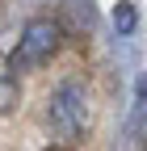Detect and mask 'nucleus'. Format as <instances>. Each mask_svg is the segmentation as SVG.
<instances>
[{"mask_svg":"<svg viewBox=\"0 0 147 151\" xmlns=\"http://www.w3.org/2000/svg\"><path fill=\"white\" fill-rule=\"evenodd\" d=\"M46 126H50V134L59 139L63 147H71L84 134V126H88V97H84V84L80 80H63L59 88L50 92Z\"/></svg>","mask_w":147,"mask_h":151,"instance_id":"obj_1","label":"nucleus"},{"mask_svg":"<svg viewBox=\"0 0 147 151\" xmlns=\"http://www.w3.org/2000/svg\"><path fill=\"white\" fill-rule=\"evenodd\" d=\"M63 42V25L50 21V17H34V21L21 29V38H17V50L9 55V67L13 71H34L55 59V50H59Z\"/></svg>","mask_w":147,"mask_h":151,"instance_id":"obj_2","label":"nucleus"},{"mask_svg":"<svg viewBox=\"0 0 147 151\" xmlns=\"http://www.w3.org/2000/svg\"><path fill=\"white\" fill-rule=\"evenodd\" d=\"M59 25L67 34H88L93 29V0H63L59 4Z\"/></svg>","mask_w":147,"mask_h":151,"instance_id":"obj_3","label":"nucleus"},{"mask_svg":"<svg viewBox=\"0 0 147 151\" xmlns=\"http://www.w3.org/2000/svg\"><path fill=\"white\" fill-rule=\"evenodd\" d=\"M17 105V71L9 67V59H0V113H9Z\"/></svg>","mask_w":147,"mask_h":151,"instance_id":"obj_4","label":"nucleus"},{"mask_svg":"<svg viewBox=\"0 0 147 151\" xmlns=\"http://www.w3.org/2000/svg\"><path fill=\"white\" fill-rule=\"evenodd\" d=\"M135 21H139V17H135V4H130V0H118V9H114V25H118V34H130Z\"/></svg>","mask_w":147,"mask_h":151,"instance_id":"obj_5","label":"nucleus"},{"mask_svg":"<svg viewBox=\"0 0 147 151\" xmlns=\"http://www.w3.org/2000/svg\"><path fill=\"white\" fill-rule=\"evenodd\" d=\"M139 113H147V76L139 80Z\"/></svg>","mask_w":147,"mask_h":151,"instance_id":"obj_6","label":"nucleus"},{"mask_svg":"<svg viewBox=\"0 0 147 151\" xmlns=\"http://www.w3.org/2000/svg\"><path fill=\"white\" fill-rule=\"evenodd\" d=\"M46 151H71V147H63V143H55V147H46Z\"/></svg>","mask_w":147,"mask_h":151,"instance_id":"obj_7","label":"nucleus"},{"mask_svg":"<svg viewBox=\"0 0 147 151\" xmlns=\"http://www.w3.org/2000/svg\"><path fill=\"white\" fill-rule=\"evenodd\" d=\"M143 151H147V147H143Z\"/></svg>","mask_w":147,"mask_h":151,"instance_id":"obj_8","label":"nucleus"}]
</instances>
